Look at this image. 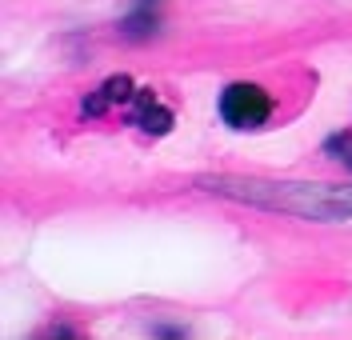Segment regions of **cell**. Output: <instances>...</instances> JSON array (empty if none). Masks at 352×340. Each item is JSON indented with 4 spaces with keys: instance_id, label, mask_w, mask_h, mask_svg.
Listing matches in <instances>:
<instances>
[{
    "instance_id": "6",
    "label": "cell",
    "mask_w": 352,
    "mask_h": 340,
    "mask_svg": "<svg viewBox=\"0 0 352 340\" xmlns=\"http://www.w3.org/2000/svg\"><path fill=\"white\" fill-rule=\"evenodd\" d=\"M324 157L340 160V164H344V168L352 172V133H336V136H329V140H324Z\"/></svg>"
},
{
    "instance_id": "2",
    "label": "cell",
    "mask_w": 352,
    "mask_h": 340,
    "mask_svg": "<svg viewBox=\"0 0 352 340\" xmlns=\"http://www.w3.org/2000/svg\"><path fill=\"white\" fill-rule=\"evenodd\" d=\"M272 96L252 84V80H232L224 84V92L217 96V116L232 128V133H256L272 120Z\"/></svg>"
},
{
    "instance_id": "4",
    "label": "cell",
    "mask_w": 352,
    "mask_h": 340,
    "mask_svg": "<svg viewBox=\"0 0 352 340\" xmlns=\"http://www.w3.org/2000/svg\"><path fill=\"white\" fill-rule=\"evenodd\" d=\"M132 92H136L132 76H109L104 84H96V89H92V92L85 96V104H80V116H85V120L109 116L112 109H124V104H129Z\"/></svg>"
},
{
    "instance_id": "7",
    "label": "cell",
    "mask_w": 352,
    "mask_h": 340,
    "mask_svg": "<svg viewBox=\"0 0 352 340\" xmlns=\"http://www.w3.org/2000/svg\"><path fill=\"white\" fill-rule=\"evenodd\" d=\"M156 337H184V328H153Z\"/></svg>"
},
{
    "instance_id": "3",
    "label": "cell",
    "mask_w": 352,
    "mask_h": 340,
    "mask_svg": "<svg viewBox=\"0 0 352 340\" xmlns=\"http://www.w3.org/2000/svg\"><path fill=\"white\" fill-rule=\"evenodd\" d=\"M120 113H124L129 124H136L140 133H148V136H164L168 128H173V109H164V104L156 100L153 89H136L132 100L120 109Z\"/></svg>"
},
{
    "instance_id": "5",
    "label": "cell",
    "mask_w": 352,
    "mask_h": 340,
    "mask_svg": "<svg viewBox=\"0 0 352 340\" xmlns=\"http://www.w3.org/2000/svg\"><path fill=\"white\" fill-rule=\"evenodd\" d=\"M160 8H164V0H132V12L120 21V36L148 41L153 32H160Z\"/></svg>"
},
{
    "instance_id": "1",
    "label": "cell",
    "mask_w": 352,
    "mask_h": 340,
    "mask_svg": "<svg viewBox=\"0 0 352 340\" xmlns=\"http://www.w3.org/2000/svg\"><path fill=\"white\" fill-rule=\"evenodd\" d=\"M200 192L232 204L285 212L320 225L352 220V184H305V181H261V177H200Z\"/></svg>"
}]
</instances>
